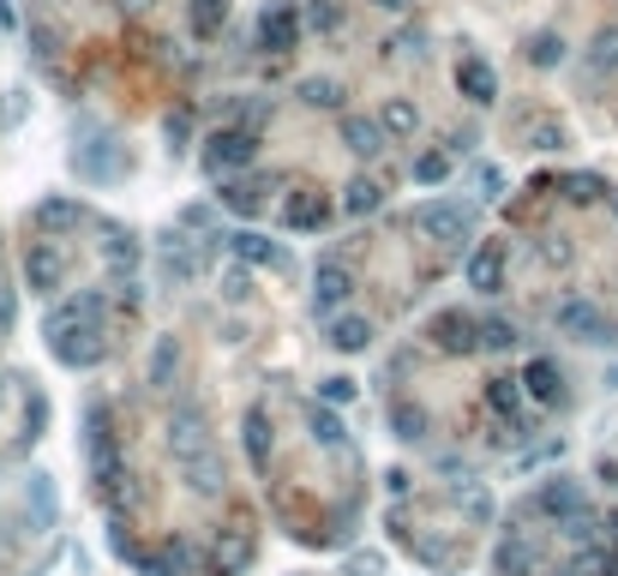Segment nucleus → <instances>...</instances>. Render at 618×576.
I'll list each match as a JSON object with an SVG mask.
<instances>
[{
    "instance_id": "nucleus-1",
    "label": "nucleus",
    "mask_w": 618,
    "mask_h": 576,
    "mask_svg": "<svg viewBox=\"0 0 618 576\" xmlns=\"http://www.w3.org/2000/svg\"><path fill=\"white\" fill-rule=\"evenodd\" d=\"M199 162L211 174H223V181H235V174H252V162H259V133L252 126H216L211 138H204Z\"/></svg>"
},
{
    "instance_id": "nucleus-2",
    "label": "nucleus",
    "mask_w": 618,
    "mask_h": 576,
    "mask_svg": "<svg viewBox=\"0 0 618 576\" xmlns=\"http://www.w3.org/2000/svg\"><path fill=\"white\" fill-rule=\"evenodd\" d=\"M102 318H109V289H79V294H60V301L48 306V318H43V342L67 337V330H79V325H102Z\"/></svg>"
},
{
    "instance_id": "nucleus-3",
    "label": "nucleus",
    "mask_w": 618,
    "mask_h": 576,
    "mask_svg": "<svg viewBox=\"0 0 618 576\" xmlns=\"http://www.w3.org/2000/svg\"><path fill=\"white\" fill-rule=\"evenodd\" d=\"M150 259H157V276L162 289H187L199 276V240H187V228H162L150 240Z\"/></svg>"
},
{
    "instance_id": "nucleus-4",
    "label": "nucleus",
    "mask_w": 618,
    "mask_h": 576,
    "mask_svg": "<svg viewBox=\"0 0 618 576\" xmlns=\"http://www.w3.org/2000/svg\"><path fill=\"white\" fill-rule=\"evenodd\" d=\"M552 325L564 330L571 342H588V349H600V342H613V318L600 313L588 294H571V301H559V313H552Z\"/></svg>"
},
{
    "instance_id": "nucleus-5",
    "label": "nucleus",
    "mask_w": 618,
    "mask_h": 576,
    "mask_svg": "<svg viewBox=\"0 0 618 576\" xmlns=\"http://www.w3.org/2000/svg\"><path fill=\"white\" fill-rule=\"evenodd\" d=\"M97 259L114 283H138V264H145V240L121 223H102V240H97Z\"/></svg>"
},
{
    "instance_id": "nucleus-6",
    "label": "nucleus",
    "mask_w": 618,
    "mask_h": 576,
    "mask_svg": "<svg viewBox=\"0 0 618 576\" xmlns=\"http://www.w3.org/2000/svg\"><path fill=\"white\" fill-rule=\"evenodd\" d=\"M462 276H469L474 294H505V283H510V240H474Z\"/></svg>"
},
{
    "instance_id": "nucleus-7",
    "label": "nucleus",
    "mask_w": 618,
    "mask_h": 576,
    "mask_svg": "<svg viewBox=\"0 0 618 576\" xmlns=\"http://www.w3.org/2000/svg\"><path fill=\"white\" fill-rule=\"evenodd\" d=\"M427 342L439 354H481V318L462 313V306H445L427 318Z\"/></svg>"
},
{
    "instance_id": "nucleus-8",
    "label": "nucleus",
    "mask_w": 618,
    "mask_h": 576,
    "mask_svg": "<svg viewBox=\"0 0 618 576\" xmlns=\"http://www.w3.org/2000/svg\"><path fill=\"white\" fill-rule=\"evenodd\" d=\"M247 565H252V529L228 522L204 541V576H247Z\"/></svg>"
},
{
    "instance_id": "nucleus-9",
    "label": "nucleus",
    "mask_w": 618,
    "mask_h": 576,
    "mask_svg": "<svg viewBox=\"0 0 618 576\" xmlns=\"http://www.w3.org/2000/svg\"><path fill=\"white\" fill-rule=\"evenodd\" d=\"M529 510H535V517H547V522H571V517H583V510H588V493H583V481H576V475H547L535 486Z\"/></svg>"
},
{
    "instance_id": "nucleus-10",
    "label": "nucleus",
    "mask_w": 618,
    "mask_h": 576,
    "mask_svg": "<svg viewBox=\"0 0 618 576\" xmlns=\"http://www.w3.org/2000/svg\"><path fill=\"white\" fill-rule=\"evenodd\" d=\"M72 162H79L85 181H102V187H109V181H126V174H133V150H126L114 133H109V138H90V145H85Z\"/></svg>"
},
{
    "instance_id": "nucleus-11",
    "label": "nucleus",
    "mask_w": 618,
    "mask_h": 576,
    "mask_svg": "<svg viewBox=\"0 0 618 576\" xmlns=\"http://www.w3.org/2000/svg\"><path fill=\"white\" fill-rule=\"evenodd\" d=\"M97 498L114 510V517H133V510L145 505V486H138V475H133L126 456H114V463L97 468Z\"/></svg>"
},
{
    "instance_id": "nucleus-12",
    "label": "nucleus",
    "mask_w": 618,
    "mask_h": 576,
    "mask_svg": "<svg viewBox=\"0 0 618 576\" xmlns=\"http://www.w3.org/2000/svg\"><path fill=\"white\" fill-rule=\"evenodd\" d=\"M162 444H169V456H175L180 468H187L192 456L216 451V444H211V427H204V415H199L192 403H180L175 415H169V439H162Z\"/></svg>"
},
{
    "instance_id": "nucleus-13",
    "label": "nucleus",
    "mask_w": 618,
    "mask_h": 576,
    "mask_svg": "<svg viewBox=\"0 0 618 576\" xmlns=\"http://www.w3.org/2000/svg\"><path fill=\"white\" fill-rule=\"evenodd\" d=\"M301 31H306L301 7H265L259 24H252V43H259V55H289L301 43Z\"/></svg>"
},
{
    "instance_id": "nucleus-14",
    "label": "nucleus",
    "mask_w": 618,
    "mask_h": 576,
    "mask_svg": "<svg viewBox=\"0 0 618 576\" xmlns=\"http://www.w3.org/2000/svg\"><path fill=\"white\" fill-rule=\"evenodd\" d=\"M282 187V174H235V181H223L216 187V204H223V211H235V216H259L265 211V199L270 192Z\"/></svg>"
},
{
    "instance_id": "nucleus-15",
    "label": "nucleus",
    "mask_w": 618,
    "mask_h": 576,
    "mask_svg": "<svg viewBox=\"0 0 618 576\" xmlns=\"http://www.w3.org/2000/svg\"><path fill=\"white\" fill-rule=\"evenodd\" d=\"M420 228H427L439 247H462V240H474V211L469 204H450V199H432L427 211H420Z\"/></svg>"
},
{
    "instance_id": "nucleus-16",
    "label": "nucleus",
    "mask_w": 618,
    "mask_h": 576,
    "mask_svg": "<svg viewBox=\"0 0 618 576\" xmlns=\"http://www.w3.org/2000/svg\"><path fill=\"white\" fill-rule=\"evenodd\" d=\"M48 354H55L60 366H72V373H90V366H102L109 342H102V325H79V330H67V337L48 342Z\"/></svg>"
},
{
    "instance_id": "nucleus-17",
    "label": "nucleus",
    "mask_w": 618,
    "mask_h": 576,
    "mask_svg": "<svg viewBox=\"0 0 618 576\" xmlns=\"http://www.w3.org/2000/svg\"><path fill=\"white\" fill-rule=\"evenodd\" d=\"M60 283H67V259H60V247H55V240H36V247L24 252V289L55 301Z\"/></svg>"
},
{
    "instance_id": "nucleus-18",
    "label": "nucleus",
    "mask_w": 618,
    "mask_h": 576,
    "mask_svg": "<svg viewBox=\"0 0 618 576\" xmlns=\"http://www.w3.org/2000/svg\"><path fill=\"white\" fill-rule=\"evenodd\" d=\"M349 294H355V271L349 264H318V276H313V306L325 318H337V313H349Z\"/></svg>"
},
{
    "instance_id": "nucleus-19",
    "label": "nucleus",
    "mask_w": 618,
    "mask_h": 576,
    "mask_svg": "<svg viewBox=\"0 0 618 576\" xmlns=\"http://www.w3.org/2000/svg\"><path fill=\"white\" fill-rule=\"evenodd\" d=\"M282 223L294 235H318V228H330V199L318 187H294V199L282 204Z\"/></svg>"
},
{
    "instance_id": "nucleus-20",
    "label": "nucleus",
    "mask_w": 618,
    "mask_h": 576,
    "mask_svg": "<svg viewBox=\"0 0 618 576\" xmlns=\"http://www.w3.org/2000/svg\"><path fill=\"white\" fill-rule=\"evenodd\" d=\"M457 91L462 102H474V109H486V102H498V72L486 55H462L457 60Z\"/></svg>"
},
{
    "instance_id": "nucleus-21",
    "label": "nucleus",
    "mask_w": 618,
    "mask_h": 576,
    "mask_svg": "<svg viewBox=\"0 0 618 576\" xmlns=\"http://www.w3.org/2000/svg\"><path fill=\"white\" fill-rule=\"evenodd\" d=\"M384 427H391V439L420 444V439L432 432V408L415 403V396H391V408H384Z\"/></svg>"
},
{
    "instance_id": "nucleus-22",
    "label": "nucleus",
    "mask_w": 618,
    "mask_h": 576,
    "mask_svg": "<svg viewBox=\"0 0 618 576\" xmlns=\"http://www.w3.org/2000/svg\"><path fill=\"white\" fill-rule=\"evenodd\" d=\"M342 150H349V157H360V162L384 157V150H391V138H384L379 114H342Z\"/></svg>"
},
{
    "instance_id": "nucleus-23",
    "label": "nucleus",
    "mask_w": 618,
    "mask_h": 576,
    "mask_svg": "<svg viewBox=\"0 0 618 576\" xmlns=\"http://www.w3.org/2000/svg\"><path fill=\"white\" fill-rule=\"evenodd\" d=\"M523 396L540 403V408H564V373H559V361L535 354V361L523 366Z\"/></svg>"
},
{
    "instance_id": "nucleus-24",
    "label": "nucleus",
    "mask_w": 618,
    "mask_h": 576,
    "mask_svg": "<svg viewBox=\"0 0 618 576\" xmlns=\"http://www.w3.org/2000/svg\"><path fill=\"white\" fill-rule=\"evenodd\" d=\"M240 444H247V463L259 468H270V451H277V432H270V408L265 403H252L247 415H240Z\"/></svg>"
},
{
    "instance_id": "nucleus-25",
    "label": "nucleus",
    "mask_w": 618,
    "mask_h": 576,
    "mask_svg": "<svg viewBox=\"0 0 618 576\" xmlns=\"http://www.w3.org/2000/svg\"><path fill=\"white\" fill-rule=\"evenodd\" d=\"M228 247H235V264H265V271H289V252L277 247L270 235H259V228H240V235H228Z\"/></svg>"
},
{
    "instance_id": "nucleus-26",
    "label": "nucleus",
    "mask_w": 618,
    "mask_h": 576,
    "mask_svg": "<svg viewBox=\"0 0 618 576\" xmlns=\"http://www.w3.org/2000/svg\"><path fill=\"white\" fill-rule=\"evenodd\" d=\"M372 337H379V325H372L367 313H337L325 325V342L337 354H360V349H372Z\"/></svg>"
},
{
    "instance_id": "nucleus-27",
    "label": "nucleus",
    "mask_w": 618,
    "mask_h": 576,
    "mask_svg": "<svg viewBox=\"0 0 618 576\" xmlns=\"http://www.w3.org/2000/svg\"><path fill=\"white\" fill-rule=\"evenodd\" d=\"M493 576H535V541L523 529H505L493 546Z\"/></svg>"
},
{
    "instance_id": "nucleus-28",
    "label": "nucleus",
    "mask_w": 618,
    "mask_h": 576,
    "mask_svg": "<svg viewBox=\"0 0 618 576\" xmlns=\"http://www.w3.org/2000/svg\"><path fill=\"white\" fill-rule=\"evenodd\" d=\"M31 223L36 228H43V235H72V228H85L90 223V216H85V204L79 199H43V204H36V211H31Z\"/></svg>"
},
{
    "instance_id": "nucleus-29",
    "label": "nucleus",
    "mask_w": 618,
    "mask_h": 576,
    "mask_svg": "<svg viewBox=\"0 0 618 576\" xmlns=\"http://www.w3.org/2000/svg\"><path fill=\"white\" fill-rule=\"evenodd\" d=\"M306 432H313V444H325V451H342V444H349V420H342V408H325V403L306 408Z\"/></svg>"
},
{
    "instance_id": "nucleus-30",
    "label": "nucleus",
    "mask_w": 618,
    "mask_h": 576,
    "mask_svg": "<svg viewBox=\"0 0 618 576\" xmlns=\"http://www.w3.org/2000/svg\"><path fill=\"white\" fill-rule=\"evenodd\" d=\"M145 379H150V391H175V379H180V337H157V342H150Z\"/></svg>"
},
{
    "instance_id": "nucleus-31",
    "label": "nucleus",
    "mask_w": 618,
    "mask_h": 576,
    "mask_svg": "<svg viewBox=\"0 0 618 576\" xmlns=\"http://www.w3.org/2000/svg\"><path fill=\"white\" fill-rule=\"evenodd\" d=\"M379 126H384V138H391V145H408V138L420 133V109L408 97H391L379 109Z\"/></svg>"
},
{
    "instance_id": "nucleus-32",
    "label": "nucleus",
    "mask_w": 618,
    "mask_h": 576,
    "mask_svg": "<svg viewBox=\"0 0 618 576\" xmlns=\"http://www.w3.org/2000/svg\"><path fill=\"white\" fill-rule=\"evenodd\" d=\"M180 475H187V493L216 498V493H223V481H228V468H223V456H216V451H204V456H192Z\"/></svg>"
},
{
    "instance_id": "nucleus-33",
    "label": "nucleus",
    "mask_w": 618,
    "mask_h": 576,
    "mask_svg": "<svg viewBox=\"0 0 618 576\" xmlns=\"http://www.w3.org/2000/svg\"><path fill=\"white\" fill-rule=\"evenodd\" d=\"M481 403H486V408H493V415H498V420H523V379H510V373L486 379Z\"/></svg>"
},
{
    "instance_id": "nucleus-34",
    "label": "nucleus",
    "mask_w": 618,
    "mask_h": 576,
    "mask_svg": "<svg viewBox=\"0 0 618 576\" xmlns=\"http://www.w3.org/2000/svg\"><path fill=\"white\" fill-rule=\"evenodd\" d=\"M384 204V181L379 174H355L349 187H342V216H372Z\"/></svg>"
},
{
    "instance_id": "nucleus-35",
    "label": "nucleus",
    "mask_w": 618,
    "mask_h": 576,
    "mask_svg": "<svg viewBox=\"0 0 618 576\" xmlns=\"http://www.w3.org/2000/svg\"><path fill=\"white\" fill-rule=\"evenodd\" d=\"M457 510H462V522H474V529H486V522L498 517V505H493V493H486V486H474V481H462L457 493Z\"/></svg>"
},
{
    "instance_id": "nucleus-36",
    "label": "nucleus",
    "mask_w": 618,
    "mask_h": 576,
    "mask_svg": "<svg viewBox=\"0 0 618 576\" xmlns=\"http://www.w3.org/2000/svg\"><path fill=\"white\" fill-rule=\"evenodd\" d=\"M294 97H301L306 109H337V114H342V97H349V91H342V84L330 79V72H313V79L294 84Z\"/></svg>"
},
{
    "instance_id": "nucleus-37",
    "label": "nucleus",
    "mask_w": 618,
    "mask_h": 576,
    "mask_svg": "<svg viewBox=\"0 0 618 576\" xmlns=\"http://www.w3.org/2000/svg\"><path fill=\"white\" fill-rule=\"evenodd\" d=\"M571 145V126L559 121V114H540V121L529 126V150H540V157H552V150Z\"/></svg>"
},
{
    "instance_id": "nucleus-38",
    "label": "nucleus",
    "mask_w": 618,
    "mask_h": 576,
    "mask_svg": "<svg viewBox=\"0 0 618 576\" xmlns=\"http://www.w3.org/2000/svg\"><path fill=\"white\" fill-rule=\"evenodd\" d=\"M583 60H588V72H618V24H600Z\"/></svg>"
},
{
    "instance_id": "nucleus-39",
    "label": "nucleus",
    "mask_w": 618,
    "mask_h": 576,
    "mask_svg": "<svg viewBox=\"0 0 618 576\" xmlns=\"http://www.w3.org/2000/svg\"><path fill=\"white\" fill-rule=\"evenodd\" d=\"M523 55H529V67H540V72H552L564 60V36L559 31H535L529 36V48H523Z\"/></svg>"
},
{
    "instance_id": "nucleus-40",
    "label": "nucleus",
    "mask_w": 618,
    "mask_h": 576,
    "mask_svg": "<svg viewBox=\"0 0 618 576\" xmlns=\"http://www.w3.org/2000/svg\"><path fill=\"white\" fill-rule=\"evenodd\" d=\"M517 342H523V330L510 325V318H498V313H486V318H481V349L505 354V349H517Z\"/></svg>"
},
{
    "instance_id": "nucleus-41",
    "label": "nucleus",
    "mask_w": 618,
    "mask_h": 576,
    "mask_svg": "<svg viewBox=\"0 0 618 576\" xmlns=\"http://www.w3.org/2000/svg\"><path fill=\"white\" fill-rule=\"evenodd\" d=\"M187 19H192V31H199V36H216L228 24V0H192Z\"/></svg>"
},
{
    "instance_id": "nucleus-42",
    "label": "nucleus",
    "mask_w": 618,
    "mask_h": 576,
    "mask_svg": "<svg viewBox=\"0 0 618 576\" xmlns=\"http://www.w3.org/2000/svg\"><path fill=\"white\" fill-rule=\"evenodd\" d=\"M384 55H396V60H420V55H427V31H420V24H403L396 36H384Z\"/></svg>"
},
{
    "instance_id": "nucleus-43",
    "label": "nucleus",
    "mask_w": 618,
    "mask_h": 576,
    "mask_svg": "<svg viewBox=\"0 0 618 576\" xmlns=\"http://www.w3.org/2000/svg\"><path fill=\"white\" fill-rule=\"evenodd\" d=\"M301 19L313 24L318 36H337V31H342V0H306Z\"/></svg>"
},
{
    "instance_id": "nucleus-44",
    "label": "nucleus",
    "mask_w": 618,
    "mask_h": 576,
    "mask_svg": "<svg viewBox=\"0 0 618 576\" xmlns=\"http://www.w3.org/2000/svg\"><path fill=\"white\" fill-rule=\"evenodd\" d=\"M469 187H474V199H486V204H498V199H505V169H498V162H474V174H469Z\"/></svg>"
},
{
    "instance_id": "nucleus-45",
    "label": "nucleus",
    "mask_w": 618,
    "mask_h": 576,
    "mask_svg": "<svg viewBox=\"0 0 618 576\" xmlns=\"http://www.w3.org/2000/svg\"><path fill=\"white\" fill-rule=\"evenodd\" d=\"M415 181L420 187H445L450 181V150H420L415 157Z\"/></svg>"
},
{
    "instance_id": "nucleus-46",
    "label": "nucleus",
    "mask_w": 618,
    "mask_h": 576,
    "mask_svg": "<svg viewBox=\"0 0 618 576\" xmlns=\"http://www.w3.org/2000/svg\"><path fill=\"white\" fill-rule=\"evenodd\" d=\"M564 199L571 204H595V199H607V181H600V174H564Z\"/></svg>"
},
{
    "instance_id": "nucleus-47",
    "label": "nucleus",
    "mask_w": 618,
    "mask_h": 576,
    "mask_svg": "<svg viewBox=\"0 0 618 576\" xmlns=\"http://www.w3.org/2000/svg\"><path fill=\"white\" fill-rule=\"evenodd\" d=\"M559 534H564L571 546H600V517H595V510H583V517L559 522Z\"/></svg>"
},
{
    "instance_id": "nucleus-48",
    "label": "nucleus",
    "mask_w": 618,
    "mask_h": 576,
    "mask_svg": "<svg viewBox=\"0 0 618 576\" xmlns=\"http://www.w3.org/2000/svg\"><path fill=\"white\" fill-rule=\"evenodd\" d=\"M355 379H318V403H325V408H349L355 403Z\"/></svg>"
},
{
    "instance_id": "nucleus-49",
    "label": "nucleus",
    "mask_w": 618,
    "mask_h": 576,
    "mask_svg": "<svg viewBox=\"0 0 618 576\" xmlns=\"http://www.w3.org/2000/svg\"><path fill=\"white\" fill-rule=\"evenodd\" d=\"M247 294H252V271H247V264H228V271H223V301L240 306Z\"/></svg>"
},
{
    "instance_id": "nucleus-50",
    "label": "nucleus",
    "mask_w": 618,
    "mask_h": 576,
    "mask_svg": "<svg viewBox=\"0 0 618 576\" xmlns=\"http://www.w3.org/2000/svg\"><path fill=\"white\" fill-rule=\"evenodd\" d=\"M31 510H36V522H55V493H48V475H31Z\"/></svg>"
},
{
    "instance_id": "nucleus-51",
    "label": "nucleus",
    "mask_w": 618,
    "mask_h": 576,
    "mask_svg": "<svg viewBox=\"0 0 618 576\" xmlns=\"http://www.w3.org/2000/svg\"><path fill=\"white\" fill-rule=\"evenodd\" d=\"M180 228H199V235H211V228H216V204H187V211H180Z\"/></svg>"
},
{
    "instance_id": "nucleus-52",
    "label": "nucleus",
    "mask_w": 618,
    "mask_h": 576,
    "mask_svg": "<svg viewBox=\"0 0 618 576\" xmlns=\"http://www.w3.org/2000/svg\"><path fill=\"white\" fill-rule=\"evenodd\" d=\"M384 493H391V505H408V493H415V475H408V468H391V475H384Z\"/></svg>"
},
{
    "instance_id": "nucleus-53",
    "label": "nucleus",
    "mask_w": 618,
    "mask_h": 576,
    "mask_svg": "<svg viewBox=\"0 0 618 576\" xmlns=\"http://www.w3.org/2000/svg\"><path fill=\"white\" fill-rule=\"evenodd\" d=\"M162 133H169V150H187V138H192V121H187V114H169V126H162Z\"/></svg>"
},
{
    "instance_id": "nucleus-54",
    "label": "nucleus",
    "mask_w": 618,
    "mask_h": 576,
    "mask_svg": "<svg viewBox=\"0 0 618 576\" xmlns=\"http://www.w3.org/2000/svg\"><path fill=\"white\" fill-rule=\"evenodd\" d=\"M342 571H349V576H379V571H384V558H379V553H355Z\"/></svg>"
},
{
    "instance_id": "nucleus-55",
    "label": "nucleus",
    "mask_w": 618,
    "mask_h": 576,
    "mask_svg": "<svg viewBox=\"0 0 618 576\" xmlns=\"http://www.w3.org/2000/svg\"><path fill=\"white\" fill-rule=\"evenodd\" d=\"M43 432V396L31 391V403H24V439H36Z\"/></svg>"
},
{
    "instance_id": "nucleus-56",
    "label": "nucleus",
    "mask_w": 618,
    "mask_h": 576,
    "mask_svg": "<svg viewBox=\"0 0 618 576\" xmlns=\"http://www.w3.org/2000/svg\"><path fill=\"white\" fill-rule=\"evenodd\" d=\"M24 114H31V91H12V102H7V126H19Z\"/></svg>"
},
{
    "instance_id": "nucleus-57",
    "label": "nucleus",
    "mask_w": 618,
    "mask_h": 576,
    "mask_svg": "<svg viewBox=\"0 0 618 576\" xmlns=\"http://www.w3.org/2000/svg\"><path fill=\"white\" fill-rule=\"evenodd\" d=\"M540 252H547V264H571V247H564V235H547V247H540Z\"/></svg>"
},
{
    "instance_id": "nucleus-58",
    "label": "nucleus",
    "mask_w": 618,
    "mask_h": 576,
    "mask_svg": "<svg viewBox=\"0 0 618 576\" xmlns=\"http://www.w3.org/2000/svg\"><path fill=\"white\" fill-rule=\"evenodd\" d=\"M372 7L391 12V19H408V12H415V0H372Z\"/></svg>"
},
{
    "instance_id": "nucleus-59",
    "label": "nucleus",
    "mask_w": 618,
    "mask_h": 576,
    "mask_svg": "<svg viewBox=\"0 0 618 576\" xmlns=\"http://www.w3.org/2000/svg\"><path fill=\"white\" fill-rule=\"evenodd\" d=\"M0 31H19V7L12 0H0Z\"/></svg>"
},
{
    "instance_id": "nucleus-60",
    "label": "nucleus",
    "mask_w": 618,
    "mask_h": 576,
    "mask_svg": "<svg viewBox=\"0 0 618 576\" xmlns=\"http://www.w3.org/2000/svg\"><path fill=\"white\" fill-rule=\"evenodd\" d=\"M12 313H19V306H12V294H0V330H12Z\"/></svg>"
},
{
    "instance_id": "nucleus-61",
    "label": "nucleus",
    "mask_w": 618,
    "mask_h": 576,
    "mask_svg": "<svg viewBox=\"0 0 618 576\" xmlns=\"http://www.w3.org/2000/svg\"><path fill=\"white\" fill-rule=\"evenodd\" d=\"M126 12H145V7H157V0H121Z\"/></svg>"
},
{
    "instance_id": "nucleus-62",
    "label": "nucleus",
    "mask_w": 618,
    "mask_h": 576,
    "mask_svg": "<svg viewBox=\"0 0 618 576\" xmlns=\"http://www.w3.org/2000/svg\"><path fill=\"white\" fill-rule=\"evenodd\" d=\"M0 403H7V379H0Z\"/></svg>"
},
{
    "instance_id": "nucleus-63",
    "label": "nucleus",
    "mask_w": 618,
    "mask_h": 576,
    "mask_svg": "<svg viewBox=\"0 0 618 576\" xmlns=\"http://www.w3.org/2000/svg\"><path fill=\"white\" fill-rule=\"evenodd\" d=\"M613 211H618V192H613Z\"/></svg>"
}]
</instances>
